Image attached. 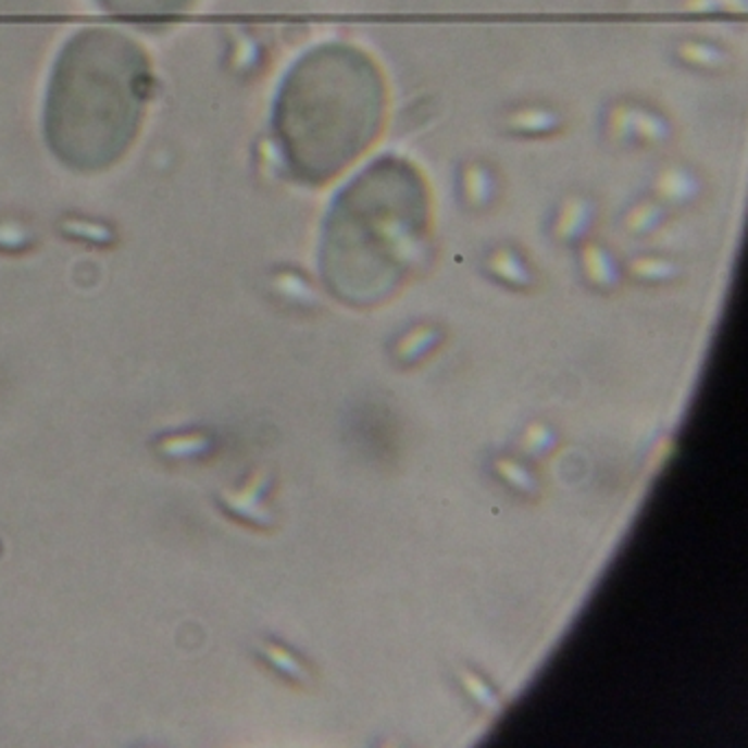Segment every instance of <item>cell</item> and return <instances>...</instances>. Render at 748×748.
<instances>
[{
    "instance_id": "8992f818",
    "label": "cell",
    "mask_w": 748,
    "mask_h": 748,
    "mask_svg": "<svg viewBox=\"0 0 748 748\" xmlns=\"http://www.w3.org/2000/svg\"><path fill=\"white\" fill-rule=\"evenodd\" d=\"M258 652L264 659V663H269L271 670H275L282 678L295 685H306L310 681V670L306 668V663L286 646L277 641H264L260 644Z\"/></svg>"
},
{
    "instance_id": "9c48e42d",
    "label": "cell",
    "mask_w": 748,
    "mask_h": 748,
    "mask_svg": "<svg viewBox=\"0 0 748 748\" xmlns=\"http://www.w3.org/2000/svg\"><path fill=\"white\" fill-rule=\"evenodd\" d=\"M556 446V435L547 424H532L523 435V452L529 457H545Z\"/></svg>"
},
{
    "instance_id": "52a82bcc",
    "label": "cell",
    "mask_w": 748,
    "mask_h": 748,
    "mask_svg": "<svg viewBox=\"0 0 748 748\" xmlns=\"http://www.w3.org/2000/svg\"><path fill=\"white\" fill-rule=\"evenodd\" d=\"M494 470L496 474L501 476L510 487H514L519 494L523 496H538L540 485L536 481V476L519 461L514 459H496L494 461Z\"/></svg>"
},
{
    "instance_id": "ba28073f",
    "label": "cell",
    "mask_w": 748,
    "mask_h": 748,
    "mask_svg": "<svg viewBox=\"0 0 748 748\" xmlns=\"http://www.w3.org/2000/svg\"><path fill=\"white\" fill-rule=\"evenodd\" d=\"M459 683L465 689V694L485 711H496L498 709V696L494 689L474 672L470 670H459Z\"/></svg>"
},
{
    "instance_id": "5b68a950",
    "label": "cell",
    "mask_w": 748,
    "mask_h": 748,
    "mask_svg": "<svg viewBox=\"0 0 748 748\" xmlns=\"http://www.w3.org/2000/svg\"><path fill=\"white\" fill-rule=\"evenodd\" d=\"M99 10L123 18H167L189 12L198 0H95Z\"/></svg>"
},
{
    "instance_id": "7a4b0ae2",
    "label": "cell",
    "mask_w": 748,
    "mask_h": 748,
    "mask_svg": "<svg viewBox=\"0 0 748 748\" xmlns=\"http://www.w3.org/2000/svg\"><path fill=\"white\" fill-rule=\"evenodd\" d=\"M383 114L385 82L376 62L347 45H323L288 71L273 128L288 170L323 183L371 146Z\"/></svg>"
},
{
    "instance_id": "3957f363",
    "label": "cell",
    "mask_w": 748,
    "mask_h": 748,
    "mask_svg": "<svg viewBox=\"0 0 748 748\" xmlns=\"http://www.w3.org/2000/svg\"><path fill=\"white\" fill-rule=\"evenodd\" d=\"M273 489V474L269 470H258L235 489H222L217 494L220 510L233 521L255 527L271 529L275 525V514L269 506Z\"/></svg>"
},
{
    "instance_id": "6da1fadb",
    "label": "cell",
    "mask_w": 748,
    "mask_h": 748,
    "mask_svg": "<svg viewBox=\"0 0 748 748\" xmlns=\"http://www.w3.org/2000/svg\"><path fill=\"white\" fill-rule=\"evenodd\" d=\"M154 90L148 51L116 29H82L58 53L45 95L42 133L66 170L97 174L135 146Z\"/></svg>"
},
{
    "instance_id": "277c9868",
    "label": "cell",
    "mask_w": 748,
    "mask_h": 748,
    "mask_svg": "<svg viewBox=\"0 0 748 748\" xmlns=\"http://www.w3.org/2000/svg\"><path fill=\"white\" fill-rule=\"evenodd\" d=\"M154 452L172 463H198L209 459L217 450V439L211 431L187 428L165 433L154 439Z\"/></svg>"
}]
</instances>
